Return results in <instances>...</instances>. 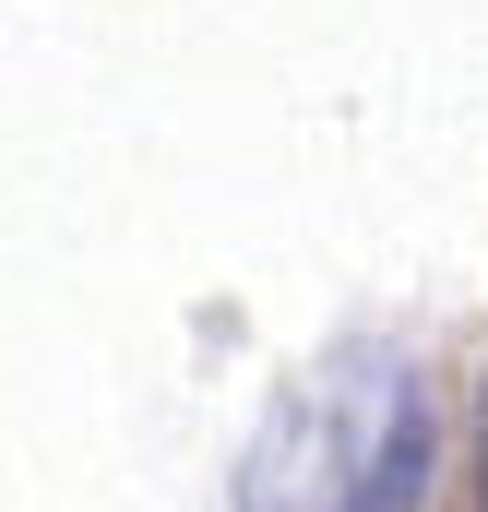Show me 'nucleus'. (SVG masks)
<instances>
[{"label": "nucleus", "instance_id": "1", "mask_svg": "<svg viewBox=\"0 0 488 512\" xmlns=\"http://www.w3.org/2000/svg\"><path fill=\"white\" fill-rule=\"evenodd\" d=\"M429 382L393 346H346L274 393L239 453V512H417L429 489Z\"/></svg>", "mask_w": 488, "mask_h": 512}, {"label": "nucleus", "instance_id": "2", "mask_svg": "<svg viewBox=\"0 0 488 512\" xmlns=\"http://www.w3.org/2000/svg\"><path fill=\"white\" fill-rule=\"evenodd\" d=\"M477 512H488V382H477Z\"/></svg>", "mask_w": 488, "mask_h": 512}]
</instances>
